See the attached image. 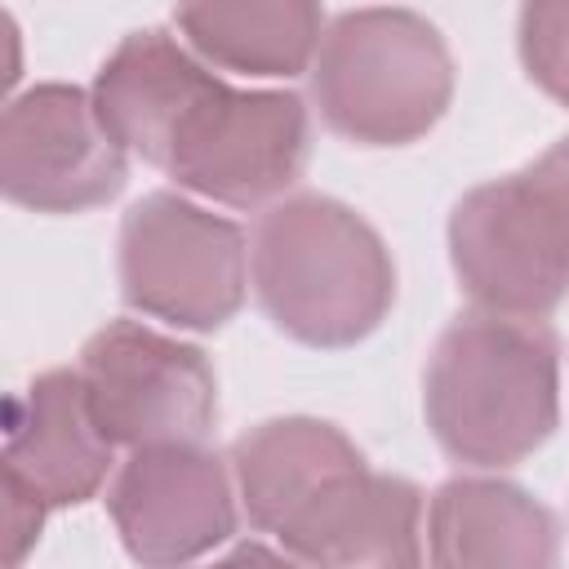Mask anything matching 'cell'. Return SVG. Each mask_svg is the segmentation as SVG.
Masks as SVG:
<instances>
[{
	"label": "cell",
	"mask_w": 569,
	"mask_h": 569,
	"mask_svg": "<svg viewBox=\"0 0 569 569\" xmlns=\"http://www.w3.org/2000/svg\"><path fill=\"white\" fill-rule=\"evenodd\" d=\"M93 107L111 138L191 200L271 209L311 156V107L293 89H240L200 62L173 27L129 31L98 67Z\"/></svg>",
	"instance_id": "6da1fadb"
},
{
	"label": "cell",
	"mask_w": 569,
	"mask_h": 569,
	"mask_svg": "<svg viewBox=\"0 0 569 569\" xmlns=\"http://www.w3.org/2000/svg\"><path fill=\"white\" fill-rule=\"evenodd\" d=\"M422 418L445 458L502 471L538 453L560 422V338L547 320L453 316L422 369Z\"/></svg>",
	"instance_id": "7a4b0ae2"
},
{
	"label": "cell",
	"mask_w": 569,
	"mask_h": 569,
	"mask_svg": "<svg viewBox=\"0 0 569 569\" xmlns=\"http://www.w3.org/2000/svg\"><path fill=\"white\" fill-rule=\"evenodd\" d=\"M249 289L284 338L338 351L365 342L396 307V262L365 213L293 191L249 231Z\"/></svg>",
	"instance_id": "3957f363"
},
{
	"label": "cell",
	"mask_w": 569,
	"mask_h": 569,
	"mask_svg": "<svg viewBox=\"0 0 569 569\" xmlns=\"http://www.w3.org/2000/svg\"><path fill=\"white\" fill-rule=\"evenodd\" d=\"M453 53L440 27L400 4L342 9L311 62V102L329 133L356 147H409L453 102Z\"/></svg>",
	"instance_id": "277c9868"
},
{
	"label": "cell",
	"mask_w": 569,
	"mask_h": 569,
	"mask_svg": "<svg viewBox=\"0 0 569 569\" xmlns=\"http://www.w3.org/2000/svg\"><path fill=\"white\" fill-rule=\"evenodd\" d=\"M120 298L173 333H213L249 298V236L182 191H147L116 236Z\"/></svg>",
	"instance_id": "5b68a950"
},
{
	"label": "cell",
	"mask_w": 569,
	"mask_h": 569,
	"mask_svg": "<svg viewBox=\"0 0 569 569\" xmlns=\"http://www.w3.org/2000/svg\"><path fill=\"white\" fill-rule=\"evenodd\" d=\"M76 373L107 440L124 453L151 445H204L218 422L209 356L151 320H107L80 347Z\"/></svg>",
	"instance_id": "8992f818"
},
{
	"label": "cell",
	"mask_w": 569,
	"mask_h": 569,
	"mask_svg": "<svg viewBox=\"0 0 569 569\" xmlns=\"http://www.w3.org/2000/svg\"><path fill=\"white\" fill-rule=\"evenodd\" d=\"M129 151L102 124L93 93L44 80L4 102L0 191L31 213H84L124 191Z\"/></svg>",
	"instance_id": "52a82bcc"
},
{
	"label": "cell",
	"mask_w": 569,
	"mask_h": 569,
	"mask_svg": "<svg viewBox=\"0 0 569 569\" xmlns=\"http://www.w3.org/2000/svg\"><path fill=\"white\" fill-rule=\"evenodd\" d=\"M107 516L133 565L191 569L240 525L231 462L209 445L133 449L107 485Z\"/></svg>",
	"instance_id": "ba28073f"
},
{
	"label": "cell",
	"mask_w": 569,
	"mask_h": 569,
	"mask_svg": "<svg viewBox=\"0 0 569 569\" xmlns=\"http://www.w3.org/2000/svg\"><path fill=\"white\" fill-rule=\"evenodd\" d=\"M445 240L453 280L476 311L547 320L569 298V258L520 169L462 191Z\"/></svg>",
	"instance_id": "9c48e42d"
},
{
	"label": "cell",
	"mask_w": 569,
	"mask_h": 569,
	"mask_svg": "<svg viewBox=\"0 0 569 569\" xmlns=\"http://www.w3.org/2000/svg\"><path fill=\"white\" fill-rule=\"evenodd\" d=\"M298 569H418L427 556V498L413 480L369 462L329 480L276 533Z\"/></svg>",
	"instance_id": "30bf717a"
},
{
	"label": "cell",
	"mask_w": 569,
	"mask_h": 569,
	"mask_svg": "<svg viewBox=\"0 0 569 569\" xmlns=\"http://www.w3.org/2000/svg\"><path fill=\"white\" fill-rule=\"evenodd\" d=\"M0 436L4 471L31 485L53 511L98 498L120 467V449L98 427L76 369H44L18 387L4 400Z\"/></svg>",
	"instance_id": "8fae6325"
},
{
	"label": "cell",
	"mask_w": 569,
	"mask_h": 569,
	"mask_svg": "<svg viewBox=\"0 0 569 569\" xmlns=\"http://www.w3.org/2000/svg\"><path fill=\"white\" fill-rule=\"evenodd\" d=\"M427 560L431 569H556L560 520L516 480L449 476L427 498Z\"/></svg>",
	"instance_id": "7c38bea8"
},
{
	"label": "cell",
	"mask_w": 569,
	"mask_h": 569,
	"mask_svg": "<svg viewBox=\"0 0 569 569\" xmlns=\"http://www.w3.org/2000/svg\"><path fill=\"white\" fill-rule=\"evenodd\" d=\"M227 462L244 520L258 533L276 538L302 502H311L329 480L365 467L369 458L338 422L284 413L240 431L227 449Z\"/></svg>",
	"instance_id": "4fadbf2b"
},
{
	"label": "cell",
	"mask_w": 569,
	"mask_h": 569,
	"mask_svg": "<svg viewBox=\"0 0 569 569\" xmlns=\"http://www.w3.org/2000/svg\"><path fill=\"white\" fill-rule=\"evenodd\" d=\"M329 13L311 0H244L173 9L178 40L218 76L293 80L311 76Z\"/></svg>",
	"instance_id": "5bb4252c"
},
{
	"label": "cell",
	"mask_w": 569,
	"mask_h": 569,
	"mask_svg": "<svg viewBox=\"0 0 569 569\" xmlns=\"http://www.w3.org/2000/svg\"><path fill=\"white\" fill-rule=\"evenodd\" d=\"M525 76L569 111V0H533L516 13Z\"/></svg>",
	"instance_id": "9a60e30c"
},
{
	"label": "cell",
	"mask_w": 569,
	"mask_h": 569,
	"mask_svg": "<svg viewBox=\"0 0 569 569\" xmlns=\"http://www.w3.org/2000/svg\"><path fill=\"white\" fill-rule=\"evenodd\" d=\"M525 182L533 191V200L542 204L565 258H569V138H556L542 156H533L525 169Z\"/></svg>",
	"instance_id": "2e32d148"
},
{
	"label": "cell",
	"mask_w": 569,
	"mask_h": 569,
	"mask_svg": "<svg viewBox=\"0 0 569 569\" xmlns=\"http://www.w3.org/2000/svg\"><path fill=\"white\" fill-rule=\"evenodd\" d=\"M49 511L53 507L31 485H22L18 476L4 471V569H22L27 565V556L40 542V529H44Z\"/></svg>",
	"instance_id": "e0dca14e"
},
{
	"label": "cell",
	"mask_w": 569,
	"mask_h": 569,
	"mask_svg": "<svg viewBox=\"0 0 569 569\" xmlns=\"http://www.w3.org/2000/svg\"><path fill=\"white\" fill-rule=\"evenodd\" d=\"M191 569H298V565L280 547H267V542L249 538V542H236L231 551H222L204 565H191Z\"/></svg>",
	"instance_id": "ac0fdd59"
}]
</instances>
